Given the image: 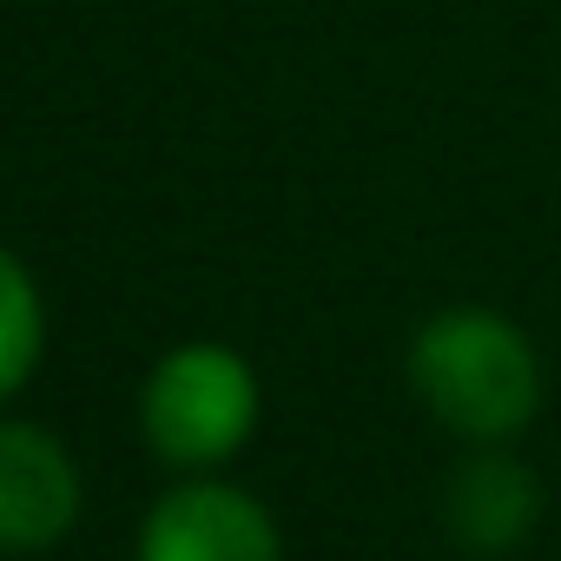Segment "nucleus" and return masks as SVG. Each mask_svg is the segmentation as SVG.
Segmentation results:
<instances>
[{
    "mask_svg": "<svg viewBox=\"0 0 561 561\" xmlns=\"http://www.w3.org/2000/svg\"><path fill=\"white\" fill-rule=\"evenodd\" d=\"M146 443L179 469L238 456L257 430V377L231 344H179L152 364L139 397Z\"/></svg>",
    "mask_w": 561,
    "mask_h": 561,
    "instance_id": "nucleus-2",
    "label": "nucleus"
},
{
    "mask_svg": "<svg viewBox=\"0 0 561 561\" xmlns=\"http://www.w3.org/2000/svg\"><path fill=\"white\" fill-rule=\"evenodd\" d=\"M139 561H285L277 522L231 482H179L139 528Z\"/></svg>",
    "mask_w": 561,
    "mask_h": 561,
    "instance_id": "nucleus-3",
    "label": "nucleus"
},
{
    "mask_svg": "<svg viewBox=\"0 0 561 561\" xmlns=\"http://www.w3.org/2000/svg\"><path fill=\"white\" fill-rule=\"evenodd\" d=\"M541 522V482L508 443H469L443 489V528L469 554H515Z\"/></svg>",
    "mask_w": 561,
    "mask_h": 561,
    "instance_id": "nucleus-5",
    "label": "nucleus"
},
{
    "mask_svg": "<svg viewBox=\"0 0 561 561\" xmlns=\"http://www.w3.org/2000/svg\"><path fill=\"white\" fill-rule=\"evenodd\" d=\"M73 522H80L73 456L34 423H0V548L41 554V548L67 541Z\"/></svg>",
    "mask_w": 561,
    "mask_h": 561,
    "instance_id": "nucleus-4",
    "label": "nucleus"
},
{
    "mask_svg": "<svg viewBox=\"0 0 561 561\" xmlns=\"http://www.w3.org/2000/svg\"><path fill=\"white\" fill-rule=\"evenodd\" d=\"M41 344H47V318H41V291H34V277L27 264L0 244V403H8L34 364H41Z\"/></svg>",
    "mask_w": 561,
    "mask_h": 561,
    "instance_id": "nucleus-6",
    "label": "nucleus"
},
{
    "mask_svg": "<svg viewBox=\"0 0 561 561\" xmlns=\"http://www.w3.org/2000/svg\"><path fill=\"white\" fill-rule=\"evenodd\" d=\"M403 370L416 403L462 443H515L541 416L548 390L535 337L489 305H449L423 318Z\"/></svg>",
    "mask_w": 561,
    "mask_h": 561,
    "instance_id": "nucleus-1",
    "label": "nucleus"
}]
</instances>
